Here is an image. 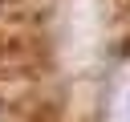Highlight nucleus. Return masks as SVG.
Wrapping results in <instances>:
<instances>
[]
</instances>
